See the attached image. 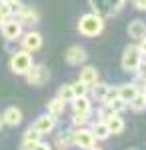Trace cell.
<instances>
[{
    "label": "cell",
    "instance_id": "5b68a950",
    "mask_svg": "<svg viewBox=\"0 0 146 150\" xmlns=\"http://www.w3.org/2000/svg\"><path fill=\"white\" fill-rule=\"evenodd\" d=\"M24 76H26V82L30 86H44V84L50 82V70L46 68L44 64H32Z\"/></svg>",
    "mask_w": 146,
    "mask_h": 150
},
{
    "label": "cell",
    "instance_id": "277c9868",
    "mask_svg": "<svg viewBox=\"0 0 146 150\" xmlns=\"http://www.w3.org/2000/svg\"><path fill=\"white\" fill-rule=\"evenodd\" d=\"M12 16H14V18H18V20L22 22V26H24V24H36L38 20H40L38 12L34 10L32 6H26V4H22L20 0L12 4Z\"/></svg>",
    "mask_w": 146,
    "mask_h": 150
},
{
    "label": "cell",
    "instance_id": "e0dca14e",
    "mask_svg": "<svg viewBox=\"0 0 146 150\" xmlns=\"http://www.w3.org/2000/svg\"><path fill=\"white\" fill-rule=\"evenodd\" d=\"M104 122H106V126L110 130V134H122L124 128H126V122H124V118L120 114H110Z\"/></svg>",
    "mask_w": 146,
    "mask_h": 150
},
{
    "label": "cell",
    "instance_id": "e575fe53",
    "mask_svg": "<svg viewBox=\"0 0 146 150\" xmlns=\"http://www.w3.org/2000/svg\"><path fill=\"white\" fill-rule=\"evenodd\" d=\"M86 150H102L100 146H96V144H92V146H90V148H86Z\"/></svg>",
    "mask_w": 146,
    "mask_h": 150
},
{
    "label": "cell",
    "instance_id": "ffe728a7",
    "mask_svg": "<svg viewBox=\"0 0 146 150\" xmlns=\"http://www.w3.org/2000/svg\"><path fill=\"white\" fill-rule=\"evenodd\" d=\"M56 144L58 148L66 150L68 146H74V130H64L56 136Z\"/></svg>",
    "mask_w": 146,
    "mask_h": 150
},
{
    "label": "cell",
    "instance_id": "1f68e13d",
    "mask_svg": "<svg viewBox=\"0 0 146 150\" xmlns=\"http://www.w3.org/2000/svg\"><path fill=\"white\" fill-rule=\"evenodd\" d=\"M132 6L140 12H146V0H132Z\"/></svg>",
    "mask_w": 146,
    "mask_h": 150
},
{
    "label": "cell",
    "instance_id": "9a60e30c",
    "mask_svg": "<svg viewBox=\"0 0 146 150\" xmlns=\"http://www.w3.org/2000/svg\"><path fill=\"white\" fill-rule=\"evenodd\" d=\"M90 132H92V136H94L96 140H108L110 136H112L104 120H94V122L90 124Z\"/></svg>",
    "mask_w": 146,
    "mask_h": 150
},
{
    "label": "cell",
    "instance_id": "4fadbf2b",
    "mask_svg": "<svg viewBox=\"0 0 146 150\" xmlns=\"http://www.w3.org/2000/svg\"><path fill=\"white\" fill-rule=\"evenodd\" d=\"M128 36H130L134 42H138L140 38H144L146 36V22L144 20H140V18L130 20V24H128Z\"/></svg>",
    "mask_w": 146,
    "mask_h": 150
},
{
    "label": "cell",
    "instance_id": "8992f818",
    "mask_svg": "<svg viewBox=\"0 0 146 150\" xmlns=\"http://www.w3.org/2000/svg\"><path fill=\"white\" fill-rule=\"evenodd\" d=\"M0 30H2V36L8 40V42H16V40H20V36L24 34V28H22V22L18 20V18H6L4 24L0 26Z\"/></svg>",
    "mask_w": 146,
    "mask_h": 150
},
{
    "label": "cell",
    "instance_id": "8d00e7d4",
    "mask_svg": "<svg viewBox=\"0 0 146 150\" xmlns=\"http://www.w3.org/2000/svg\"><path fill=\"white\" fill-rule=\"evenodd\" d=\"M4 20H6V18H4V16H2V14H0V26H2V24H4Z\"/></svg>",
    "mask_w": 146,
    "mask_h": 150
},
{
    "label": "cell",
    "instance_id": "3957f363",
    "mask_svg": "<svg viewBox=\"0 0 146 150\" xmlns=\"http://www.w3.org/2000/svg\"><path fill=\"white\" fill-rule=\"evenodd\" d=\"M142 62V54L136 44H128L122 52V60H120V66L124 72H136L138 64Z\"/></svg>",
    "mask_w": 146,
    "mask_h": 150
},
{
    "label": "cell",
    "instance_id": "4dcf8cb0",
    "mask_svg": "<svg viewBox=\"0 0 146 150\" xmlns=\"http://www.w3.org/2000/svg\"><path fill=\"white\" fill-rule=\"evenodd\" d=\"M136 74H138V80H144V82H146V62H144V58H142V62L138 64Z\"/></svg>",
    "mask_w": 146,
    "mask_h": 150
},
{
    "label": "cell",
    "instance_id": "6da1fadb",
    "mask_svg": "<svg viewBox=\"0 0 146 150\" xmlns=\"http://www.w3.org/2000/svg\"><path fill=\"white\" fill-rule=\"evenodd\" d=\"M78 32L86 38H94V36L102 34L104 30V18L94 14V12H88V14H82L78 18Z\"/></svg>",
    "mask_w": 146,
    "mask_h": 150
},
{
    "label": "cell",
    "instance_id": "836d02e7",
    "mask_svg": "<svg viewBox=\"0 0 146 150\" xmlns=\"http://www.w3.org/2000/svg\"><path fill=\"white\" fill-rule=\"evenodd\" d=\"M32 150H52V148H50L48 142H42V140H40V142H36V146H34Z\"/></svg>",
    "mask_w": 146,
    "mask_h": 150
},
{
    "label": "cell",
    "instance_id": "d6a6232c",
    "mask_svg": "<svg viewBox=\"0 0 146 150\" xmlns=\"http://www.w3.org/2000/svg\"><path fill=\"white\" fill-rule=\"evenodd\" d=\"M136 46H138V50H140V54H142V58H144V56H146V36L138 40V44H136Z\"/></svg>",
    "mask_w": 146,
    "mask_h": 150
},
{
    "label": "cell",
    "instance_id": "8fae6325",
    "mask_svg": "<svg viewBox=\"0 0 146 150\" xmlns=\"http://www.w3.org/2000/svg\"><path fill=\"white\" fill-rule=\"evenodd\" d=\"M0 118H2V124H6V126H18L22 122V110L16 106H8Z\"/></svg>",
    "mask_w": 146,
    "mask_h": 150
},
{
    "label": "cell",
    "instance_id": "74e56055",
    "mask_svg": "<svg viewBox=\"0 0 146 150\" xmlns=\"http://www.w3.org/2000/svg\"><path fill=\"white\" fill-rule=\"evenodd\" d=\"M142 94H144V98H146V86H144V92H142Z\"/></svg>",
    "mask_w": 146,
    "mask_h": 150
},
{
    "label": "cell",
    "instance_id": "7a4b0ae2",
    "mask_svg": "<svg viewBox=\"0 0 146 150\" xmlns=\"http://www.w3.org/2000/svg\"><path fill=\"white\" fill-rule=\"evenodd\" d=\"M32 56H30V52H26V50H16V52H12L10 56V70L14 74H18V76H24L30 66H32Z\"/></svg>",
    "mask_w": 146,
    "mask_h": 150
},
{
    "label": "cell",
    "instance_id": "ba28073f",
    "mask_svg": "<svg viewBox=\"0 0 146 150\" xmlns=\"http://www.w3.org/2000/svg\"><path fill=\"white\" fill-rule=\"evenodd\" d=\"M54 126H56V116H52V114L46 112V114L38 116V118L32 122V126H30V128L36 130V132L42 136V134H50V132L54 130Z\"/></svg>",
    "mask_w": 146,
    "mask_h": 150
},
{
    "label": "cell",
    "instance_id": "484cf974",
    "mask_svg": "<svg viewBox=\"0 0 146 150\" xmlns=\"http://www.w3.org/2000/svg\"><path fill=\"white\" fill-rule=\"evenodd\" d=\"M72 124L76 128H84L90 124V114H76L74 112V116H72Z\"/></svg>",
    "mask_w": 146,
    "mask_h": 150
},
{
    "label": "cell",
    "instance_id": "4316f807",
    "mask_svg": "<svg viewBox=\"0 0 146 150\" xmlns=\"http://www.w3.org/2000/svg\"><path fill=\"white\" fill-rule=\"evenodd\" d=\"M58 98H62L64 102H70V100L74 98V94H72V86H70V84H62L60 90H58Z\"/></svg>",
    "mask_w": 146,
    "mask_h": 150
},
{
    "label": "cell",
    "instance_id": "44dd1931",
    "mask_svg": "<svg viewBox=\"0 0 146 150\" xmlns=\"http://www.w3.org/2000/svg\"><path fill=\"white\" fill-rule=\"evenodd\" d=\"M90 8L94 14H98V16H108V0H88Z\"/></svg>",
    "mask_w": 146,
    "mask_h": 150
},
{
    "label": "cell",
    "instance_id": "d6986e66",
    "mask_svg": "<svg viewBox=\"0 0 146 150\" xmlns=\"http://www.w3.org/2000/svg\"><path fill=\"white\" fill-rule=\"evenodd\" d=\"M64 110H66V102H64L62 98H58V96H56V98H52L50 102L46 104V112L52 114V116H56V118L62 114Z\"/></svg>",
    "mask_w": 146,
    "mask_h": 150
},
{
    "label": "cell",
    "instance_id": "d590c367",
    "mask_svg": "<svg viewBox=\"0 0 146 150\" xmlns=\"http://www.w3.org/2000/svg\"><path fill=\"white\" fill-rule=\"evenodd\" d=\"M0 2H8V4H14V2H18V0H0Z\"/></svg>",
    "mask_w": 146,
    "mask_h": 150
},
{
    "label": "cell",
    "instance_id": "83f0119b",
    "mask_svg": "<svg viewBox=\"0 0 146 150\" xmlns=\"http://www.w3.org/2000/svg\"><path fill=\"white\" fill-rule=\"evenodd\" d=\"M70 86H72V94H74V98H76V96H86V94H88V86H84L80 80L72 82Z\"/></svg>",
    "mask_w": 146,
    "mask_h": 150
},
{
    "label": "cell",
    "instance_id": "2e32d148",
    "mask_svg": "<svg viewBox=\"0 0 146 150\" xmlns=\"http://www.w3.org/2000/svg\"><path fill=\"white\" fill-rule=\"evenodd\" d=\"M78 80L84 84V86H92L94 82L98 80V70L94 66H82V70L78 72Z\"/></svg>",
    "mask_w": 146,
    "mask_h": 150
},
{
    "label": "cell",
    "instance_id": "52a82bcc",
    "mask_svg": "<svg viewBox=\"0 0 146 150\" xmlns=\"http://www.w3.org/2000/svg\"><path fill=\"white\" fill-rule=\"evenodd\" d=\"M42 34L40 32H34V30H30V32H24L22 36H20V44H22V50H26V52H38L40 48H42Z\"/></svg>",
    "mask_w": 146,
    "mask_h": 150
},
{
    "label": "cell",
    "instance_id": "30bf717a",
    "mask_svg": "<svg viewBox=\"0 0 146 150\" xmlns=\"http://www.w3.org/2000/svg\"><path fill=\"white\" fill-rule=\"evenodd\" d=\"M92 144H96V138L92 136L90 128L84 126V128H76V130H74V146L86 150V148H90Z\"/></svg>",
    "mask_w": 146,
    "mask_h": 150
},
{
    "label": "cell",
    "instance_id": "9c48e42d",
    "mask_svg": "<svg viewBox=\"0 0 146 150\" xmlns=\"http://www.w3.org/2000/svg\"><path fill=\"white\" fill-rule=\"evenodd\" d=\"M64 58H66V62L70 64V66H82V64L86 62L88 54H86V48H84V46H80V44H72V46L66 50Z\"/></svg>",
    "mask_w": 146,
    "mask_h": 150
},
{
    "label": "cell",
    "instance_id": "ab89813d",
    "mask_svg": "<svg viewBox=\"0 0 146 150\" xmlns=\"http://www.w3.org/2000/svg\"><path fill=\"white\" fill-rule=\"evenodd\" d=\"M128 150H138V148H128Z\"/></svg>",
    "mask_w": 146,
    "mask_h": 150
},
{
    "label": "cell",
    "instance_id": "5bb4252c",
    "mask_svg": "<svg viewBox=\"0 0 146 150\" xmlns=\"http://www.w3.org/2000/svg\"><path fill=\"white\" fill-rule=\"evenodd\" d=\"M70 102H72V108H74L76 114H90L92 112V100L88 98V94L86 96H76Z\"/></svg>",
    "mask_w": 146,
    "mask_h": 150
},
{
    "label": "cell",
    "instance_id": "f546056e",
    "mask_svg": "<svg viewBox=\"0 0 146 150\" xmlns=\"http://www.w3.org/2000/svg\"><path fill=\"white\" fill-rule=\"evenodd\" d=\"M0 14H2L4 18H10L12 16V4H8V2H0Z\"/></svg>",
    "mask_w": 146,
    "mask_h": 150
},
{
    "label": "cell",
    "instance_id": "60d3db41",
    "mask_svg": "<svg viewBox=\"0 0 146 150\" xmlns=\"http://www.w3.org/2000/svg\"><path fill=\"white\" fill-rule=\"evenodd\" d=\"M58 150H62V148H58Z\"/></svg>",
    "mask_w": 146,
    "mask_h": 150
},
{
    "label": "cell",
    "instance_id": "d4e9b609",
    "mask_svg": "<svg viewBox=\"0 0 146 150\" xmlns=\"http://www.w3.org/2000/svg\"><path fill=\"white\" fill-rule=\"evenodd\" d=\"M106 106H108V108L112 110L114 114H120V112H124V110L128 108V104L124 102V100H120V98H114L112 102H108Z\"/></svg>",
    "mask_w": 146,
    "mask_h": 150
},
{
    "label": "cell",
    "instance_id": "7c38bea8",
    "mask_svg": "<svg viewBox=\"0 0 146 150\" xmlns=\"http://www.w3.org/2000/svg\"><path fill=\"white\" fill-rule=\"evenodd\" d=\"M116 90H118V98L124 100L126 104H128L136 94L140 92L138 84H134V82H124V84H120V86H116Z\"/></svg>",
    "mask_w": 146,
    "mask_h": 150
},
{
    "label": "cell",
    "instance_id": "f35d334b",
    "mask_svg": "<svg viewBox=\"0 0 146 150\" xmlns=\"http://www.w3.org/2000/svg\"><path fill=\"white\" fill-rule=\"evenodd\" d=\"M0 128H2V118H0Z\"/></svg>",
    "mask_w": 146,
    "mask_h": 150
},
{
    "label": "cell",
    "instance_id": "cb8c5ba5",
    "mask_svg": "<svg viewBox=\"0 0 146 150\" xmlns=\"http://www.w3.org/2000/svg\"><path fill=\"white\" fill-rule=\"evenodd\" d=\"M126 0H108V16H116L124 8Z\"/></svg>",
    "mask_w": 146,
    "mask_h": 150
},
{
    "label": "cell",
    "instance_id": "f1b7e54d",
    "mask_svg": "<svg viewBox=\"0 0 146 150\" xmlns=\"http://www.w3.org/2000/svg\"><path fill=\"white\" fill-rule=\"evenodd\" d=\"M114 98H118V90H116V86H108V90H106V94H104V100H102V104L112 102Z\"/></svg>",
    "mask_w": 146,
    "mask_h": 150
},
{
    "label": "cell",
    "instance_id": "7402d4cb",
    "mask_svg": "<svg viewBox=\"0 0 146 150\" xmlns=\"http://www.w3.org/2000/svg\"><path fill=\"white\" fill-rule=\"evenodd\" d=\"M88 90H92V96H94V100H98V102H102L104 100V94H106V90H108V84L106 82H100L96 80L92 86H90Z\"/></svg>",
    "mask_w": 146,
    "mask_h": 150
},
{
    "label": "cell",
    "instance_id": "ac0fdd59",
    "mask_svg": "<svg viewBox=\"0 0 146 150\" xmlns=\"http://www.w3.org/2000/svg\"><path fill=\"white\" fill-rule=\"evenodd\" d=\"M36 142H40V134L32 130V128H28L26 132H24L22 136V142H20V150H32L36 146Z\"/></svg>",
    "mask_w": 146,
    "mask_h": 150
},
{
    "label": "cell",
    "instance_id": "603a6c76",
    "mask_svg": "<svg viewBox=\"0 0 146 150\" xmlns=\"http://www.w3.org/2000/svg\"><path fill=\"white\" fill-rule=\"evenodd\" d=\"M128 108H130L132 112H144V110H146V98H144V94H142V92L136 94L134 98L128 102Z\"/></svg>",
    "mask_w": 146,
    "mask_h": 150
}]
</instances>
